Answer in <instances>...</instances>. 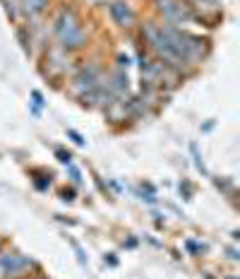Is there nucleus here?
<instances>
[{
	"instance_id": "nucleus-1",
	"label": "nucleus",
	"mask_w": 240,
	"mask_h": 279,
	"mask_svg": "<svg viewBox=\"0 0 240 279\" xmlns=\"http://www.w3.org/2000/svg\"><path fill=\"white\" fill-rule=\"evenodd\" d=\"M139 39L144 44V51L149 56L173 67L180 75H187L190 70L199 67L209 56V39L202 34H192L190 29L164 24L158 19H147L139 24Z\"/></svg>"
},
{
	"instance_id": "nucleus-2",
	"label": "nucleus",
	"mask_w": 240,
	"mask_h": 279,
	"mask_svg": "<svg viewBox=\"0 0 240 279\" xmlns=\"http://www.w3.org/2000/svg\"><path fill=\"white\" fill-rule=\"evenodd\" d=\"M51 31L56 39V46H60L67 53H77L89 44V29L84 24L82 15L74 5L63 3L51 17Z\"/></svg>"
},
{
	"instance_id": "nucleus-3",
	"label": "nucleus",
	"mask_w": 240,
	"mask_h": 279,
	"mask_svg": "<svg viewBox=\"0 0 240 279\" xmlns=\"http://www.w3.org/2000/svg\"><path fill=\"white\" fill-rule=\"evenodd\" d=\"M149 3H151V10L156 12L158 22H164V24L187 29L190 24L199 22L187 0H149Z\"/></svg>"
},
{
	"instance_id": "nucleus-4",
	"label": "nucleus",
	"mask_w": 240,
	"mask_h": 279,
	"mask_svg": "<svg viewBox=\"0 0 240 279\" xmlns=\"http://www.w3.org/2000/svg\"><path fill=\"white\" fill-rule=\"evenodd\" d=\"M38 272L36 260L19 251H0V279H29Z\"/></svg>"
},
{
	"instance_id": "nucleus-5",
	"label": "nucleus",
	"mask_w": 240,
	"mask_h": 279,
	"mask_svg": "<svg viewBox=\"0 0 240 279\" xmlns=\"http://www.w3.org/2000/svg\"><path fill=\"white\" fill-rule=\"evenodd\" d=\"M103 77H106V73H103V67L99 63H87V65L77 67L74 75L70 77V94L77 101H82L87 94L96 92L101 87Z\"/></svg>"
},
{
	"instance_id": "nucleus-6",
	"label": "nucleus",
	"mask_w": 240,
	"mask_h": 279,
	"mask_svg": "<svg viewBox=\"0 0 240 279\" xmlns=\"http://www.w3.org/2000/svg\"><path fill=\"white\" fill-rule=\"evenodd\" d=\"M44 75L53 82H60L67 77V73L72 70V53L63 51L60 46H51L46 48V56H44V65H41Z\"/></svg>"
},
{
	"instance_id": "nucleus-7",
	"label": "nucleus",
	"mask_w": 240,
	"mask_h": 279,
	"mask_svg": "<svg viewBox=\"0 0 240 279\" xmlns=\"http://www.w3.org/2000/svg\"><path fill=\"white\" fill-rule=\"evenodd\" d=\"M108 15H111L113 24L120 29H132L137 24V12L132 10L128 0H111L108 3Z\"/></svg>"
},
{
	"instance_id": "nucleus-8",
	"label": "nucleus",
	"mask_w": 240,
	"mask_h": 279,
	"mask_svg": "<svg viewBox=\"0 0 240 279\" xmlns=\"http://www.w3.org/2000/svg\"><path fill=\"white\" fill-rule=\"evenodd\" d=\"M190 3V8L192 12L197 15L199 22H216V19L221 17V3L219 0H187Z\"/></svg>"
},
{
	"instance_id": "nucleus-9",
	"label": "nucleus",
	"mask_w": 240,
	"mask_h": 279,
	"mask_svg": "<svg viewBox=\"0 0 240 279\" xmlns=\"http://www.w3.org/2000/svg\"><path fill=\"white\" fill-rule=\"evenodd\" d=\"M51 8V0H19V12L24 19H36L46 15Z\"/></svg>"
},
{
	"instance_id": "nucleus-10",
	"label": "nucleus",
	"mask_w": 240,
	"mask_h": 279,
	"mask_svg": "<svg viewBox=\"0 0 240 279\" xmlns=\"http://www.w3.org/2000/svg\"><path fill=\"white\" fill-rule=\"evenodd\" d=\"M103 113H106V121L118 125V123L130 121V109H128V99L125 101H111L103 106Z\"/></svg>"
},
{
	"instance_id": "nucleus-11",
	"label": "nucleus",
	"mask_w": 240,
	"mask_h": 279,
	"mask_svg": "<svg viewBox=\"0 0 240 279\" xmlns=\"http://www.w3.org/2000/svg\"><path fill=\"white\" fill-rule=\"evenodd\" d=\"M46 106V101H44V94L38 92V89H31V113L34 116H41V109Z\"/></svg>"
},
{
	"instance_id": "nucleus-12",
	"label": "nucleus",
	"mask_w": 240,
	"mask_h": 279,
	"mask_svg": "<svg viewBox=\"0 0 240 279\" xmlns=\"http://www.w3.org/2000/svg\"><path fill=\"white\" fill-rule=\"evenodd\" d=\"M185 248H187L190 255H202V253H204V243L194 241V238H185Z\"/></svg>"
},
{
	"instance_id": "nucleus-13",
	"label": "nucleus",
	"mask_w": 240,
	"mask_h": 279,
	"mask_svg": "<svg viewBox=\"0 0 240 279\" xmlns=\"http://www.w3.org/2000/svg\"><path fill=\"white\" fill-rule=\"evenodd\" d=\"M34 186L36 190H46L51 186V173H41V178H34Z\"/></svg>"
},
{
	"instance_id": "nucleus-14",
	"label": "nucleus",
	"mask_w": 240,
	"mask_h": 279,
	"mask_svg": "<svg viewBox=\"0 0 240 279\" xmlns=\"http://www.w3.org/2000/svg\"><path fill=\"white\" fill-rule=\"evenodd\" d=\"M67 171H70V178H72L74 186H79V183H82V173H79V168L74 166V164H67Z\"/></svg>"
},
{
	"instance_id": "nucleus-15",
	"label": "nucleus",
	"mask_w": 240,
	"mask_h": 279,
	"mask_svg": "<svg viewBox=\"0 0 240 279\" xmlns=\"http://www.w3.org/2000/svg\"><path fill=\"white\" fill-rule=\"evenodd\" d=\"M67 137L72 140L74 145H77V147H84V145H87V140L82 137V135H79V132L77 130H72V128H70V130H67Z\"/></svg>"
},
{
	"instance_id": "nucleus-16",
	"label": "nucleus",
	"mask_w": 240,
	"mask_h": 279,
	"mask_svg": "<svg viewBox=\"0 0 240 279\" xmlns=\"http://www.w3.org/2000/svg\"><path fill=\"white\" fill-rule=\"evenodd\" d=\"M56 157H58L60 164H65V166H67V164H72V154H70V152H65V149H56Z\"/></svg>"
},
{
	"instance_id": "nucleus-17",
	"label": "nucleus",
	"mask_w": 240,
	"mask_h": 279,
	"mask_svg": "<svg viewBox=\"0 0 240 279\" xmlns=\"http://www.w3.org/2000/svg\"><path fill=\"white\" fill-rule=\"evenodd\" d=\"M178 190H180V195H183V200H190V197H192V186H190L187 181H183V183L178 186Z\"/></svg>"
},
{
	"instance_id": "nucleus-18",
	"label": "nucleus",
	"mask_w": 240,
	"mask_h": 279,
	"mask_svg": "<svg viewBox=\"0 0 240 279\" xmlns=\"http://www.w3.org/2000/svg\"><path fill=\"white\" fill-rule=\"evenodd\" d=\"M192 154H194V164H197V168L202 171V173H207V166H204V161H202V157H199V152H197V145H192Z\"/></svg>"
},
{
	"instance_id": "nucleus-19",
	"label": "nucleus",
	"mask_w": 240,
	"mask_h": 279,
	"mask_svg": "<svg viewBox=\"0 0 240 279\" xmlns=\"http://www.w3.org/2000/svg\"><path fill=\"white\" fill-rule=\"evenodd\" d=\"M115 60H118V70H128V67H130V58L125 56V53H118Z\"/></svg>"
},
{
	"instance_id": "nucleus-20",
	"label": "nucleus",
	"mask_w": 240,
	"mask_h": 279,
	"mask_svg": "<svg viewBox=\"0 0 240 279\" xmlns=\"http://www.w3.org/2000/svg\"><path fill=\"white\" fill-rule=\"evenodd\" d=\"M60 197H63L65 202H72L74 200V188H65V190H60Z\"/></svg>"
},
{
	"instance_id": "nucleus-21",
	"label": "nucleus",
	"mask_w": 240,
	"mask_h": 279,
	"mask_svg": "<svg viewBox=\"0 0 240 279\" xmlns=\"http://www.w3.org/2000/svg\"><path fill=\"white\" fill-rule=\"evenodd\" d=\"M106 260H108V265H113V267H115V265H118V260H115V258H113V255H108V258H106Z\"/></svg>"
},
{
	"instance_id": "nucleus-22",
	"label": "nucleus",
	"mask_w": 240,
	"mask_h": 279,
	"mask_svg": "<svg viewBox=\"0 0 240 279\" xmlns=\"http://www.w3.org/2000/svg\"><path fill=\"white\" fill-rule=\"evenodd\" d=\"M3 248H5V241H3V238H0V251H3Z\"/></svg>"
},
{
	"instance_id": "nucleus-23",
	"label": "nucleus",
	"mask_w": 240,
	"mask_h": 279,
	"mask_svg": "<svg viewBox=\"0 0 240 279\" xmlns=\"http://www.w3.org/2000/svg\"><path fill=\"white\" fill-rule=\"evenodd\" d=\"M29 279H46V277H29Z\"/></svg>"
}]
</instances>
